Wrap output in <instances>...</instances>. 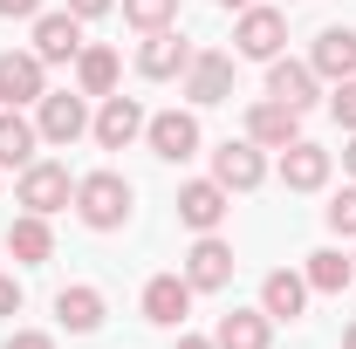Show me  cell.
Here are the masks:
<instances>
[{"label": "cell", "mask_w": 356, "mask_h": 349, "mask_svg": "<svg viewBox=\"0 0 356 349\" xmlns=\"http://www.w3.org/2000/svg\"><path fill=\"white\" fill-rule=\"evenodd\" d=\"M131 178L124 172H89L76 178V219H83L89 233H117L124 219H131Z\"/></svg>", "instance_id": "cell-1"}, {"label": "cell", "mask_w": 356, "mask_h": 349, "mask_svg": "<svg viewBox=\"0 0 356 349\" xmlns=\"http://www.w3.org/2000/svg\"><path fill=\"white\" fill-rule=\"evenodd\" d=\"M14 199L48 219V213H62V206H76V178H69V165H55V158H35V165H21Z\"/></svg>", "instance_id": "cell-2"}, {"label": "cell", "mask_w": 356, "mask_h": 349, "mask_svg": "<svg viewBox=\"0 0 356 349\" xmlns=\"http://www.w3.org/2000/svg\"><path fill=\"white\" fill-rule=\"evenodd\" d=\"M42 96H48V62L35 48H7L0 55V103L21 110V103H42Z\"/></svg>", "instance_id": "cell-3"}, {"label": "cell", "mask_w": 356, "mask_h": 349, "mask_svg": "<svg viewBox=\"0 0 356 349\" xmlns=\"http://www.w3.org/2000/svg\"><path fill=\"white\" fill-rule=\"evenodd\" d=\"M144 144H151V158L185 165V158H199V117H192V110H158V117L144 124Z\"/></svg>", "instance_id": "cell-4"}, {"label": "cell", "mask_w": 356, "mask_h": 349, "mask_svg": "<svg viewBox=\"0 0 356 349\" xmlns=\"http://www.w3.org/2000/svg\"><path fill=\"white\" fill-rule=\"evenodd\" d=\"M233 42L247 62H274L281 42H288V14L281 7H240V28H233Z\"/></svg>", "instance_id": "cell-5"}, {"label": "cell", "mask_w": 356, "mask_h": 349, "mask_svg": "<svg viewBox=\"0 0 356 349\" xmlns=\"http://www.w3.org/2000/svg\"><path fill=\"white\" fill-rule=\"evenodd\" d=\"M226 213H233V192H226L220 178H192V185H178V219H185L192 233H220Z\"/></svg>", "instance_id": "cell-6"}, {"label": "cell", "mask_w": 356, "mask_h": 349, "mask_svg": "<svg viewBox=\"0 0 356 349\" xmlns=\"http://www.w3.org/2000/svg\"><path fill=\"white\" fill-rule=\"evenodd\" d=\"M185 281H192V295H220L226 281H233V247H226L220 233H199V240H192Z\"/></svg>", "instance_id": "cell-7"}, {"label": "cell", "mask_w": 356, "mask_h": 349, "mask_svg": "<svg viewBox=\"0 0 356 349\" xmlns=\"http://www.w3.org/2000/svg\"><path fill=\"white\" fill-rule=\"evenodd\" d=\"M35 131H42V144H76V137L89 131L83 96H69V89H48L42 103H35Z\"/></svg>", "instance_id": "cell-8"}, {"label": "cell", "mask_w": 356, "mask_h": 349, "mask_svg": "<svg viewBox=\"0 0 356 349\" xmlns=\"http://www.w3.org/2000/svg\"><path fill=\"white\" fill-rule=\"evenodd\" d=\"M144 124H151V117H144V103H137V96H103V110L89 117V131H96L103 151H124L131 137H144Z\"/></svg>", "instance_id": "cell-9"}, {"label": "cell", "mask_w": 356, "mask_h": 349, "mask_svg": "<svg viewBox=\"0 0 356 349\" xmlns=\"http://www.w3.org/2000/svg\"><path fill=\"white\" fill-rule=\"evenodd\" d=\"M213 178H220L226 192H254V185L267 178V158H261V144H254V137H240V144L226 137L220 151H213Z\"/></svg>", "instance_id": "cell-10"}, {"label": "cell", "mask_w": 356, "mask_h": 349, "mask_svg": "<svg viewBox=\"0 0 356 349\" xmlns=\"http://www.w3.org/2000/svg\"><path fill=\"white\" fill-rule=\"evenodd\" d=\"M192 55H199L192 42H178L172 28H158V35H144V48H137V76L172 83V76H185V69H192Z\"/></svg>", "instance_id": "cell-11"}, {"label": "cell", "mask_w": 356, "mask_h": 349, "mask_svg": "<svg viewBox=\"0 0 356 349\" xmlns=\"http://www.w3.org/2000/svg\"><path fill=\"white\" fill-rule=\"evenodd\" d=\"M315 89H322V76H315L309 62H288V55H274V62H267V96H274V103H288L295 117L315 103Z\"/></svg>", "instance_id": "cell-12"}, {"label": "cell", "mask_w": 356, "mask_h": 349, "mask_svg": "<svg viewBox=\"0 0 356 349\" xmlns=\"http://www.w3.org/2000/svg\"><path fill=\"white\" fill-rule=\"evenodd\" d=\"M185 96H192V103H226V96H233V55L199 48L192 69H185Z\"/></svg>", "instance_id": "cell-13"}, {"label": "cell", "mask_w": 356, "mask_h": 349, "mask_svg": "<svg viewBox=\"0 0 356 349\" xmlns=\"http://www.w3.org/2000/svg\"><path fill=\"white\" fill-rule=\"evenodd\" d=\"M329 165H336V158H329L322 144L295 137V144L281 151V185H288V192H322V185H329Z\"/></svg>", "instance_id": "cell-14"}, {"label": "cell", "mask_w": 356, "mask_h": 349, "mask_svg": "<svg viewBox=\"0 0 356 349\" xmlns=\"http://www.w3.org/2000/svg\"><path fill=\"white\" fill-rule=\"evenodd\" d=\"M185 308H192V281H185V274H151V281H144V322L178 329Z\"/></svg>", "instance_id": "cell-15"}, {"label": "cell", "mask_w": 356, "mask_h": 349, "mask_svg": "<svg viewBox=\"0 0 356 349\" xmlns=\"http://www.w3.org/2000/svg\"><path fill=\"white\" fill-rule=\"evenodd\" d=\"M309 69L322 83H350L356 76V28H322L309 48Z\"/></svg>", "instance_id": "cell-16"}, {"label": "cell", "mask_w": 356, "mask_h": 349, "mask_svg": "<svg viewBox=\"0 0 356 349\" xmlns=\"http://www.w3.org/2000/svg\"><path fill=\"white\" fill-rule=\"evenodd\" d=\"M35 55L42 62H76L83 55V21L62 7V14H35Z\"/></svg>", "instance_id": "cell-17"}, {"label": "cell", "mask_w": 356, "mask_h": 349, "mask_svg": "<svg viewBox=\"0 0 356 349\" xmlns=\"http://www.w3.org/2000/svg\"><path fill=\"white\" fill-rule=\"evenodd\" d=\"M247 137H254L261 151H288V144L302 137V117H295L288 103H274V96H267V103L247 110Z\"/></svg>", "instance_id": "cell-18"}, {"label": "cell", "mask_w": 356, "mask_h": 349, "mask_svg": "<svg viewBox=\"0 0 356 349\" xmlns=\"http://www.w3.org/2000/svg\"><path fill=\"white\" fill-rule=\"evenodd\" d=\"M213 343L220 349H267L274 343V315H267V308H233V315H220Z\"/></svg>", "instance_id": "cell-19"}, {"label": "cell", "mask_w": 356, "mask_h": 349, "mask_svg": "<svg viewBox=\"0 0 356 349\" xmlns=\"http://www.w3.org/2000/svg\"><path fill=\"white\" fill-rule=\"evenodd\" d=\"M261 308L274 315V322H295L302 308H309V274H288V267H274L261 281Z\"/></svg>", "instance_id": "cell-20"}, {"label": "cell", "mask_w": 356, "mask_h": 349, "mask_svg": "<svg viewBox=\"0 0 356 349\" xmlns=\"http://www.w3.org/2000/svg\"><path fill=\"white\" fill-rule=\"evenodd\" d=\"M55 322L69 336H96L103 329V288H62L55 295Z\"/></svg>", "instance_id": "cell-21"}, {"label": "cell", "mask_w": 356, "mask_h": 349, "mask_svg": "<svg viewBox=\"0 0 356 349\" xmlns=\"http://www.w3.org/2000/svg\"><path fill=\"white\" fill-rule=\"evenodd\" d=\"M7 254L21 267H42L48 254H55V233H48V219L42 213H21L14 226H7Z\"/></svg>", "instance_id": "cell-22"}, {"label": "cell", "mask_w": 356, "mask_h": 349, "mask_svg": "<svg viewBox=\"0 0 356 349\" xmlns=\"http://www.w3.org/2000/svg\"><path fill=\"white\" fill-rule=\"evenodd\" d=\"M302 274H309V295H343V288L356 281V261L343 254V247H315Z\"/></svg>", "instance_id": "cell-23"}, {"label": "cell", "mask_w": 356, "mask_h": 349, "mask_svg": "<svg viewBox=\"0 0 356 349\" xmlns=\"http://www.w3.org/2000/svg\"><path fill=\"white\" fill-rule=\"evenodd\" d=\"M35 144H42V131H35L21 110H0V165H14V172H21V165H35V158H42Z\"/></svg>", "instance_id": "cell-24"}, {"label": "cell", "mask_w": 356, "mask_h": 349, "mask_svg": "<svg viewBox=\"0 0 356 349\" xmlns=\"http://www.w3.org/2000/svg\"><path fill=\"white\" fill-rule=\"evenodd\" d=\"M117 48H83L76 55V83H83V96H117Z\"/></svg>", "instance_id": "cell-25"}, {"label": "cell", "mask_w": 356, "mask_h": 349, "mask_svg": "<svg viewBox=\"0 0 356 349\" xmlns=\"http://www.w3.org/2000/svg\"><path fill=\"white\" fill-rule=\"evenodd\" d=\"M124 21L144 28V35H158V28H172V21H178V0H124Z\"/></svg>", "instance_id": "cell-26"}, {"label": "cell", "mask_w": 356, "mask_h": 349, "mask_svg": "<svg viewBox=\"0 0 356 349\" xmlns=\"http://www.w3.org/2000/svg\"><path fill=\"white\" fill-rule=\"evenodd\" d=\"M322 219H329V233H336V240H356V185H343V192L322 206Z\"/></svg>", "instance_id": "cell-27"}, {"label": "cell", "mask_w": 356, "mask_h": 349, "mask_svg": "<svg viewBox=\"0 0 356 349\" xmlns=\"http://www.w3.org/2000/svg\"><path fill=\"white\" fill-rule=\"evenodd\" d=\"M329 117H336L343 131H356V76H350V83H336V96H329Z\"/></svg>", "instance_id": "cell-28"}, {"label": "cell", "mask_w": 356, "mask_h": 349, "mask_svg": "<svg viewBox=\"0 0 356 349\" xmlns=\"http://www.w3.org/2000/svg\"><path fill=\"white\" fill-rule=\"evenodd\" d=\"M0 349H55V336H42V329H14Z\"/></svg>", "instance_id": "cell-29"}, {"label": "cell", "mask_w": 356, "mask_h": 349, "mask_svg": "<svg viewBox=\"0 0 356 349\" xmlns=\"http://www.w3.org/2000/svg\"><path fill=\"white\" fill-rule=\"evenodd\" d=\"M42 0H0V21H35Z\"/></svg>", "instance_id": "cell-30"}, {"label": "cell", "mask_w": 356, "mask_h": 349, "mask_svg": "<svg viewBox=\"0 0 356 349\" xmlns=\"http://www.w3.org/2000/svg\"><path fill=\"white\" fill-rule=\"evenodd\" d=\"M0 315H21V281L14 274H0Z\"/></svg>", "instance_id": "cell-31"}, {"label": "cell", "mask_w": 356, "mask_h": 349, "mask_svg": "<svg viewBox=\"0 0 356 349\" xmlns=\"http://www.w3.org/2000/svg\"><path fill=\"white\" fill-rule=\"evenodd\" d=\"M110 7H117V0H69V14H76V21H96V14H110Z\"/></svg>", "instance_id": "cell-32"}, {"label": "cell", "mask_w": 356, "mask_h": 349, "mask_svg": "<svg viewBox=\"0 0 356 349\" xmlns=\"http://www.w3.org/2000/svg\"><path fill=\"white\" fill-rule=\"evenodd\" d=\"M178 349H220L213 336H178Z\"/></svg>", "instance_id": "cell-33"}, {"label": "cell", "mask_w": 356, "mask_h": 349, "mask_svg": "<svg viewBox=\"0 0 356 349\" xmlns=\"http://www.w3.org/2000/svg\"><path fill=\"white\" fill-rule=\"evenodd\" d=\"M343 172L356 178V131H350V144H343Z\"/></svg>", "instance_id": "cell-34"}, {"label": "cell", "mask_w": 356, "mask_h": 349, "mask_svg": "<svg viewBox=\"0 0 356 349\" xmlns=\"http://www.w3.org/2000/svg\"><path fill=\"white\" fill-rule=\"evenodd\" d=\"M220 7H226V14H240V7H254V0H220Z\"/></svg>", "instance_id": "cell-35"}, {"label": "cell", "mask_w": 356, "mask_h": 349, "mask_svg": "<svg viewBox=\"0 0 356 349\" xmlns=\"http://www.w3.org/2000/svg\"><path fill=\"white\" fill-rule=\"evenodd\" d=\"M343 349H356V322H350V329H343Z\"/></svg>", "instance_id": "cell-36"}]
</instances>
